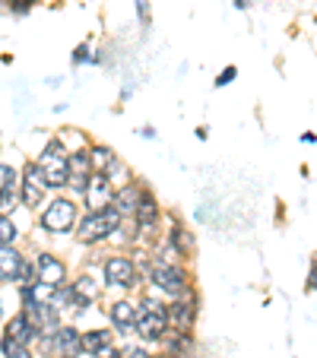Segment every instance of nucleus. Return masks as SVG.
Segmentation results:
<instances>
[{"instance_id":"10","label":"nucleus","mask_w":317,"mask_h":358,"mask_svg":"<svg viewBox=\"0 0 317 358\" xmlns=\"http://www.w3.org/2000/svg\"><path fill=\"white\" fill-rule=\"evenodd\" d=\"M134 330L143 336V339L156 342V339H162V336L168 333V317H162V314H140V311H137Z\"/></svg>"},{"instance_id":"19","label":"nucleus","mask_w":317,"mask_h":358,"mask_svg":"<svg viewBox=\"0 0 317 358\" xmlns=\"http://www.w3.org/2000/svg\"><path fill=\"white\" fill-rule=\"evenodd\" d=\"M19 203V191H16V181H10L0 187V216H10Z\"/></svg>"},{"instance_id":"23","label":"nucleus","mask_w":317,"mask_h":358,"mask_svg":"<svg viewBox=\"0 0 317 358\" xmlns=\"http://www.w3.org/2000/svg\"><path fill=\"white\" fill-rule=\"evenodd\" d=\"M10 181H16V171H13L10 165H0V187H3V184H10Z\"/></svg>"},{"instance_id":"13","label":"nucleus","mask_w":317,"mask_h":358,"mask_svg":"<svg viewBox=\"0 0 317 358\" xmlns=\"http://www.w3.org/2000/svg\"><path fill=\"white\" fill-rule=\"evenodd\" d=\"M108 317H111V324H115L121 333H130L134 324H137V305H130V301H115L111 311H108Z\"/></svg>"},{"instance_id":"30","label":"nucleus","mask_w":317,"mask_h":358,"mask_svg":"<svg viewBox=\"0 0 317 358\" xmlns=\"http://www.w3.org/2000/svg\"><path fill=\"white\" fill-rule=\"evenodd\" d=\"M162 358H165V355H162Z\"/></svg>"},{"instance_id":"4","label":"nucleus","mask_w":317,"mask_h":358,"mask_svg":"<svg viewBox=\"0 0 317 358\" xmlns=\"http://www.w3.org/2000/svg\"><path fill=\"white\" fill-rule=\"evenodd\" d=\"M76 222V203L67 200V197H58V200H51L42 213V228L48 235H64L70 232Z\"/></svg>"},{"instance_id":"24","label":"nucleus","mask_w":317,"mask_h":358,"mask_svg":"<svg viewBox=\"0 0 317 358\" xmlns=\"http://www.w3.org/2000/svg\"><path fill=\"white\" fill-rule=\"evenodd\" d=\"M232 80H235V67H226V70H222V73L216 76V86H228V83H232Z\"/></svg>"},{"instance_id":"25","label":"nucleus","mask_w":317,"mask_h":358,"mask_svg":"<svg viewBox=\"0 0 317 358\" xmlns=\"http://www.w3.org/2000/svg\"><path fill=\"white\" fill-rule=\"evenodd\" d=\"M124 358H150V352L140 349V346H134V349H127V352H124Z\"/></svg>"},{"instance_id":"12","label":"nucleus","mask_w":317,"mask_h":358,"mask_svg":"<svg viewBox=\"0 0 317 358\" xmlns=\"http://www.w3.org/2000/svg\"><path fill=\"white\" fill-rule=\"evenodd\" d=\"M7 336H13V339L23 342V346H32V342L38 339V330H35L32 320L25 317V311H19V314L7 324Z\"/></svg>"},{"instance_id":"3","label":"nucleus","mask_w":317,"mask_h":358,"mask_svg":"<svg viewBox=\"0 0 317 358\" xmlns=\"http://www.w3.org/2000/svg\"><path fill=\"white\" fill-rule=\"evenodd\" d=\"M42 346L48 352H54V358H80L83 355V333L76 326H58L54 333L38 336Z\"/></svg>"},{"instance_id":"28","label":"nucleus","mask_w":317,"mask_h":358,"mask_svg":"<svg viewBox=\"0 0 317 358\" xmlns=\"http://www.w3.org/2000/svg\"><path fill=\"white\" fill-rule=\"evenodd\" d=\"M99 358H121V352L111 349V346H108V349H102V352H99Z\"/></svg>"},{"instance_id":"17","label":"nucleus","mask_w":317,"mask_h":358,"mask_svg":"<svg viewBox=\"0 0 317 358\" xmlns=\"http://www.w3.org/2000/svg\"><path fill=\"white\" fill-rule=\"evenodd\" d=\"M89 165L95 168L99 175H108L111 168L117 165V162H115V152H111L108 146H95V150L89 152Z\"/></svg>"},{"instance_id":"5","label":"nucleus","mask_w":317,"mask_h":358,"mask_svg":"<svg viewBox=\"0 0 317 358\" xmlns=\"http://www.w3.org/2000/svg\"><path fill=\"white\" fill-rule=\"evenodd\" d=\"M152 283H156L158 291H165V295H172V298H181V295H187V273H184L181 267H175V263H165V260H158L156 267H152Z\"/></svg>"},{"instance_id":"22","label":"nucleus","mask_w":317,"mask_h":358,"mask_svg":"<svg viewBox=\"0 0 317 358\" xmlns=\"http://www.w3.org/2000/svg\"><path fill=\"white\" fill-rule=\"evenodd\" d=\"M172 241H175V248L184 250V254L193 248V238H187V235H184V228H175V232H172Z\"/></svg>"},{"instance_id":"21","label":"nucleus","mask_w":317,"mask_h":358,"mask_svg":"<svg viewBox=\"0 0 317 358\" xmlns=\"http://www.w3.org/2000/svg\"><path fill=\"white\" fill-rule=\"evenodd\" d=\"M16 222L10 216H0V244H13L16 241Z\"/></svg>"},{"instance_id":"1","label":"nucleus","mask_w":317,"mask_h":358,"mask_svg":"<svg viewBox=\"0 0 317 358\" xmlns=\"http://www.w3.org/2000/svg\"><path fill=\"white\" fill-rule=\"evenodd\" d=\"M117 225H121V213H117L115 206H102V209H92L89 216L80 222V241L86 244H99L105 241V238H111V235L117 232Z\"/></svg>"},{"instance_id":"29","label":"nucleus","mask_w":317,"mask_h":358,"mask_svg":"<svg viewBox=\"0 0 317 358\" xmlns=\"http://www.w3.org/2000/svg\"><path fill=\"white\" fill-rule=\"evenodd\" d=\"M317 289V267L311 270V276H308V291H314Z\"/></svg>"},{"instance_id":"27","label":"nucleus","mask_w":317,"mask_h":358,"mask_svg":"<svg viewBox=\"0 0 317 358\" xmlns=\"http://www.w3.org/2000/svg\"><path fill=\"white\" fill-rule=\"evenodd\" d=\"M137 13H140L143 19H150V7H146V0H137Z\"/></svg>"},{"instance_id":"6","label":"nucleus","mask_w":317,"mask_h":358,"mask_svg":"<svg viewBox=\"0 0 317 358\" xmlns=\"http://www.w3.org/2000/svg\"><path fill=\"white\" fill-rule=\"evenodd\" d=\"M45 175L42 168L35 165V162H29V165L23 168V187H19V200H23V206H42L45 200Z\"/></svg>"},{"instance_id":"18","label":"nucleus","mask_w":317,"mask_h":358,"mask_svg":"<svg viewBox=\"0 0 317 358\" xmlns=\"http://www.w3.org/2000/svg\"><path fill=\"white\" fill-rule=\"evenodd\" d=\"M108 346H111L108 330H89V333H83V352H89V355H99V352L108 349Z\"/></svg>"},{"instance_id":"20","label":"nucleus","mask_w":317,"mask_h":358,"mask_svg":"<svg viewBox=\"0 0 317 358\" xmlns=\"http://www.w3.org/2000/svg\"><path fill=\"white\" fill-rule=\"evenodd\" d=\"M0 352H3V358H32L29 346L16 342L13 336H7V333H3V339H0Z\"/></svg>"},{"instance_id":"2","label":"nucleus","mask_w":317,"mask_h":358,"mask_svg":"<svg viewBox=\"0 0 317 358\" xmlns=\"http://www.w3.org/2000/svg\"><path fill=\"white\" fill-rule=\"evenodd\" d=\"M38 168L45 175V184L48 187H64L70 178L67 171V150H64V140H51L42 150V158H38Z\"/></svg>"},{"instance_id":"7","label":"nucleus","mask_w":317,"mask_h":358,"mask_svg":"<svg viewBox=\"0 0 317 358\" xmlns=\"http://www.w3.org/2000/svg\"><path fill=\"white\" fill-rule=\"evenodd\" d=\"M32 263H35V283H45V285H54V289H64L67 267H64V263H60L54 254H38Z\"/></svg>"},{"instance_id":"14","label":"nucleus","mask_w":317,"mask_h":358,"mask_svg":"<svg viewBox=\"0 0 317 358\" xmlns=\"http://www.w3.org/2000/svg\"><path fill=\"white\" fill-rule=\"evenodd\" d=\"M140 184H127V187H121V191L111 193V206L124 216V213H134L137 203H140Z\"/></svg>"},{"instance_id":"15","label":"nucleus","mask_w":317,"mask_h":358,"mask_svg":"<svg viewBox=\"0 0 317 358\" xmlns=\"http://www.w3.org/2000/svg\"><path fill=\"white\" fill-rule=\"evenodd\" d=\"M134 216H137V225H140V228H150V225L158 222V206L150 193H140V203H137Z\"/></svg>"},{"instance_id":"16","label":"nucleus","mask_w":317,"mask_h":358,"mask_svg":"<svg viewBox=\"0 0 317 358\" xmlns=\"http://www.w3.org/2000/svg\"><path fill=\"white\" fill-rule=\"evenodd\" d=\"M111 193V187H108V175H92L89 178V191H86V197H89V203L95 209H102V206H108L105 203V197Z\"/></svg>"},{"instance_id":"9","label":"nucleus","mask_w":317,"mask_h":358,"mask_svg":"<svg viewBox=\"0 0 317 358\" xmlns=\"http://www.w3.org/2000/svg\"><path fill=\"white\" fill-rule=\"evenodd\" d=\"M165 317H168V324L175 326V330H187V326L193 324V317H197V308H193V295H181L175 305H168Z\"/></svg>"},{"instance_id":"8","label":"nucleus","mask_w":317,"mask_h":358,"mask_svg":"<svg viewBox=\"0 0 317 358\" xmlns=\"http://www.w3.org/2000/svg\"><path fill=\"white\" fill-rule=\"evenodd\" d=\"M105 283L117 285V289H134L137 285V267L127 257H111L105 263Z\"/></svg>"},{"instance_id":"11","label":"nucleus","mask_w":317,"mask_h":358,"mask_svg":"<svg viewBox=\"0 0 317 358\" xmlns=\"http://www.w3.org/2000/svg\"><path fill=\"white\" fill-rule=\"evenodd\" d=\"M23 254H19L13 244H0V283H16L19 276V267H23Z\"/></svg>"},{"instance_id":"26","label":"nucleus","mask_w":317,"mask_h":358,"mask_svg":"<svg viewBox=\"0 0 317 358\" xmlns=\"http://www.w3.org/2000/svg\"><path fill=\"white\" fill-rule=\"evenodd\" d=\"M86 58H89V48H86V45H80V48H76V54H73V60H76V64H83Z\"/></svg>"}]
</instances>
